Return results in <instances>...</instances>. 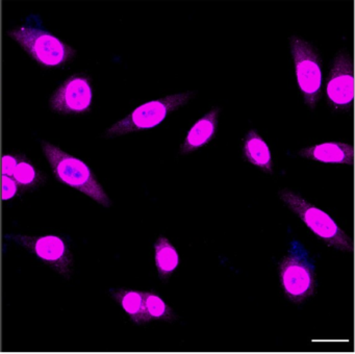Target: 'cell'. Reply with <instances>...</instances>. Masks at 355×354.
I'll use <instances>...</instances> for the list:
<instances>
[{
  "label": "cell",
  "mask_w": 355,
  "mask_h": 354,
  "mask_svg": "<svg viewBox=\"0 0 355 354\" xmlns=\"http://www.w3.org/2000/svg\"><path fill=\"white\" fill-rule=\"evenodd\" d=\"M42 150L58 181L85 194L105 208L112 205L107 192L84 160L46 141L42 142Z\"/></svg>",
  "instance_id": "obj_1"
},
{
  "label": "cell",
  "mask_w": 355,
  "mask_h": 354,
  "mask_svg": "<svg viewBox=\"0 0 355 354\" xmlns=\"http://www.w3.org/2000/svg\"><path fill=\"white\" fill-rule=\"evenodd\" d=\"M278 195L282 203L294 212L313 235L321 239L328 247L346 253L353 251V242L350 235L343 230L327 212L313 205L301 194L293 189H280Z\"/></svg>",
  "instance_id": "obj_2"
},
{
  "label": "cell",
  "mask_w": 355,
  "mask_h": 354,
  "mask_svg": "<svg viewBox=\"0 0 355 354\" xmlns=\"http://www.w3.org/2000/svg\"><path fill=\"white\" fill-rule=\"evenodd\" d=\"M8 35L45 69L62 68L71 62L78 52L51 31L37 25L14 27L8 31Z\"/></svg>",
  "instance_id": "obj_3"
},
{
  "label": "cell",
  "mask_w": 355,
  "mask_h": 354,
  "mask_svg": "<svg viewBox=\"0 0 355 354\" xmlns=\"http://www.w3.org/2000/svg\"><path fill=\"white\" fill-rule=\"evenodd\" d=\"M278 276L284 296L295 304L313 297L317 291V273L309 250L294 239L278 266Z\"/></svg>",
  "instance_id": "obj_4"
},
{
  "label": "cell",
  "mask_w": 355,
  "mask_h": 354,
  "mask_svg": "<svg viewBox=\"0 0 355 354\" xmlns=\"http://www.w3.org/2000/svg\"><path fill=\"white\" fill-rule=\"evenodd\" d=\"M196 94V91H186L145 102L132 110L128 116L114 123L107 129L105 135L107 137H117L155 128L170 115L187 106Z\"/></svg>",
  "instance_id": "obj_5"
},
{
  "label": "cell",
  "mask_w": 355,
  "mask_h": 354,
  "mask_svg": "<svg viewBox=\"0 0 355 354\" xmlns=\"http://www.w3.org/2000/svg\"><path fill=\"white\" fill-rule=\"evenodd\" d=\"M295 76L305 106L315 110L323 89V60L311 42L300 35L288 37Z\"/></svg>",
  "instance_id": "obj_6"
},
{
  "label": "cell",
  "mask_w": 355,
  "mask_h": 354,
  "mask_svg": "<svg viewBox=\"0 0 355 354\" xmlns=\"http://www.w3.org/2000/svg\"><path fill=\"white\" fill-rule=\"evenodd\" d=\"M5 239L34 254L39 260L59 273L64 278L71 276L73 256L65 237L58 235H6Z\"/></svg>",
  "instance_id": "obj_7"
},
{
  "label": "cell",
  "mask_w": 355,
  "mask_h": 354,
  "mask_svg": "<svg viewBox=\"0 0 355 354\" xmlns=\"http://www.w3.org/2000/svg\"><path fill=\"white\" fill-rule=\"evenodd\" d=\"M326 102L336 112H350L354 99V75L350 51L342 49L330 66L325 85Z\"/></svg>",
  "instance_id": "obj_8"
},
{
  "label": "cell",
  "mask_w": 355,
  "mask_h": 354,
  "mask_svg": "<svg viewBox=\"0 0 355 354\" xmlns=\"http://www.w3.org/2000/svg\"><path fill=\"white\" fill-rule=\"evenodd\" d=\"M94 90L92 79L84 73H76L57 87L49 106L60 115H84L90 112L93 106Z\"/></svg>",
  "instance_id": "obj_9"
},
{
  "label": "cell",
  "mask_w": 355,
  "mask_h": 354,
  "mask_svg": "<svg viewBox=\"0 0 355 354\" xmlns=\"http://www.w3.org/2000/svg\"><path fill=\"white\" fill-rule=\"evenodd\" d=\"M220 112L221 108L219 106H214L191 126L182 142L180 154L187 155L193 153L209 145L215 139L219 124Z\"/></svg>",
  "instance_id": "obj_10"
},
{
  "label": "cell",
  "mask_w": 355,
  "mask_h": 354,
  "mask_svg": "<svg viewBox=\"0 0 355 354\" xmlns=\"http://www.w3.org/2000/svg\"><path fill=\"white\" fill-rule=\"evenodd\" d=\"M298 155L313 162L330 165H353L354 149L344 142H323L299 150Z\"/></svg>",
  "instance_id": "obj_11"
},
{
  "label": "cell",
  "mask_w": 355,
  "mask_h": 354,
  "mask_svg": "<svg viewBox=\"0 0 355 354\" xmlns=\"http://www.w3.org/2000/svg\"><path fill=\"white\" fill-rule=\"evenodd\" d=\"M243 156L246 162L263 171L273 174V158L267 142L257 133V129H250L243 142Z\"/></svg>",
  "instance_id": "obj_12"
},
{
  "label": "cell",
  "mask_w": 355,
  "mask_h": 354,
  "mask_svg": "<svg viewBox=\"0 0 355 354\" xmlns=\"http://www.w3.org/2000/svg\"><path fill=\"white\" fill-rule=\"evenodd\" d=\"M155 262L159 279L168 280L180 264V256L175 246L165 235H159L155 241Z\"/></svg>",
  "instance_id": "obj_13"
},
{
  "label": "cell",
  "mask_w": 355,
  "mask_h": 354,
  "mask_svg": "<svg viewBox=\"0 0 355 354\" xmlns=\"http://www.w3.org/2000/svg\"><path fill=\"white\" fill-rule=\"evenodd\" d=\"M110 294L132 323L137 325L148 323L144 310V292L117 289H111Z\"/></svg>",
  "instance_id": "obj_14"
},
{
  "label": "cell",
  "mask_w": 355,
  "mask_h": 354,
  "mask_svg": "<svg viewBox=\"0 0 355 354\" xmlns=\"http://www.w3.org/2000/svg\"><path fill=\"white\" fill-rule=\"evenodd\" d=\"M12 177L22 193L38 189L45 183V175L33 164L30 158L22 154Z\"/></svg>",
  "instance_id": "obj_15"
},
{
  "label": "cell",
  "mask_w": 355,
  "mask_h": 354,
  "mask_svg": "<svg viewBox=\"0 0 355 354\" xmlns=\"http://www.w3.org/2000/svg\"><path fill=\"white\" fill-rule=\"evenodd\" d=\"M144 310L148 323L151 321L173 322L176 319L173 310L155 292H144Z\"/></svg>",
  "instance_id": "obj_16"
},
{
  "label": "cell",
  "mask_w": 355,
  "mask_h": 354,
  "mask_svg": "<svg viewBox=\"0 0 355 354\" xmlns=\"http://www.w3.org/2000/svg\"><path fill=\"white\" fill-rule=\"evenodd\" d=\"M19 193V187L13 177L1 175V200L11 201Z\"/></svg>",
  "instance_id": "obj_17"
},
{
  "label": "cell",
  "mask_w": 355,
  "mask_h": 354,
  "mask_svg": "<svg viewBox=\"0 0 355 354\" xmlns=\"http://www.w3.org/2000/svg\"><path fill=\"white\" fill-rule=\"evenodd\" d=\"M21 154L7 153L1 158V175L13 176Z\"/></svg>",
  "instance_id": "obj_18"
}]
</instances>
